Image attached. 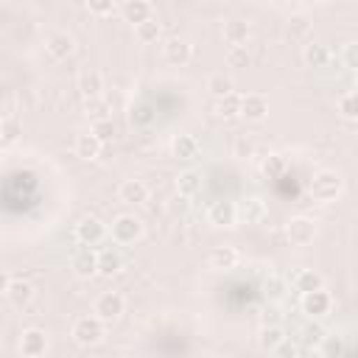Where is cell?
I'll return each instance as SVG.
<instances>
[{"mask_svg": "<svg viewBox=\"0 0 358 358\" xmlns=\"http://www.w3.org/2000/svg\"><path fill=\"white\" fill-rule=\"evenodd\" d=\"M341 188H344V182H341V176H338L336 171H319V173L311 179V196H313L316 202H322V205L333 202V199L341 194Z\"/></svg>", "mask_w": 358, "mask_h": 358, "instance_id": "cell-1", "label": "cell"}, {"mask_svg": "<svg viewBox=\"0 0 358 358\" xmlns=\"http://www.w3.org/2000/svg\"><path fill=\"white\" fill-rule=\"evenodd\" d=\"M104 336V322L98 316H79L73 322V338L81 344V347H90V344H98Z\"/></svg>", "mask_w": 358, "mask_h": 358, "instance_id": "cell-2", "label": "cell"}, {"mask_svg": "<svg viewBox=\"0 0 358 358\" xmlns=\"http://www.w3.org/2000/svg\"><path fill=\"white\" fill-rule=\"evenodd\" d=\"M286 233H288V241H291L294 247H308V244H313V238H316V221L308 219V216H297V219L288 221Z\"/></svg>", "mask_w": 358, "mask_h": 358, "instance_id": "cell-3", "label": "cell"}, {"mask_svg": "<svg viewBox=\"0 0 358 358\" xmlns=\"http://www.w3.org/2000/svg\"><path fill=\"white\" fill-rule=\"evenodd\" d=\"M143 235V224L134 216H118L112 221V241L115 244H134Z\"/></svg>", "mask_w": 358, "mask_h": 358, "instance_id": "cell-4", "label": "cell"}, {"mask_svg": "<svg viewBox=\"0 0 358 358\" xmlns=\"http://www.w3.org/2000/svg\"><path fill=\"white\" fill-rule=\"evenodd\" d=\"M123 308H126L123 297L115 294V291H107V294H101V297L95 299V313H93V316H98L101 322H115V319L123 313Z\"/></svg>", "mask_w": 358, "mask_h": 358, "instance_id": "cell-5", "label": "cell"}, {"mask_svg": "<svg viewBox=\"0 0 358 358\" xmlns=\"http://www.w3.org/2000/svg\"><path fill=\"white\" fill-rule=\"evenodd\" d=\"M45 51H48L51 59L62 62V59H68V56L76 51V40H73L68 31H54V34L45 40Z\"/></svg>", "mask_w": 358, "mask_h": 358, "instance_id": "cell-6", "label": "cell"}, {"mask_svg": "<svg viewBox=\"0 0 358 358\" xmlns=\"http://www.w3.org/2000/svg\"><path fill=\"white\" fill-rule=\"evenodd\" d=\"M162 59L173 68H182L191 62V42L179 40V37H171L165 45H162Z\"/></svg>", "mask_w": 358, "mask_h": 358, "instance_id": "cell-7", "label": "cell"}, {"mask_svg": "<svg viewBox=\"0 0 358 358\" xmlns=\"http://www.w3.org/2000/svg\"><path fill=\"white\" fill-rule=\"evenodd\" d=\"M45 350H48V333L40 330V327H29V330L23 333V338H20V352H23L26 358H37V355H42Z\"/></svg>", "mask_w": 358, "mask_h": 358, "instance_id": "cell-8", "label": "cell"}, {"mask_svg": "<svg viewBox=\"0 0 358 358\" xmlns=\"http://www.w3.org/2000/svg\"><path fill=\"white\" fill-rule=\"evenodd\" d=\"M269 115V98L266 95H260V93H249V95H244L241 98V118H247V120H263Z\"/></svg>", "mask_w": 358, "mask_h": 358, "instance_id": "cell-9", "label": "cell"}, {"mask_svg": "<svg viewBox=\"0 0 358 358\" xmlns=\"http://www.w3.org/2000/svg\"><path fill=\"white\" fill-rule=\"evenodd\" d=\"M104 235H107V227L98 221V219H81L79 224H76V238L84 244V247H95V244H101L104 241Z\"/></svg>", "mask_w": 358, "mask_h": 358, "instance_id": "cell-10", "label": "cell"}, {"mask_svg": "<svg viewBox=\"0 0 358 358\" xmlns=\"http://www.w3.org/2000/svg\"><path fill=\"white\" fill-rule=\"evenodd\" d=\"M208 221H210L213 227H233V224L238 221V216H235V202H227V199L213 202L210 210H208Z\"/></svg>", "mask_w": 358, "mask_h": 358, "instance_id": "cell-11", "label": "cell"}, {"mask_svg": "<svg viewBox=\"0 0 358 358\" xmlns=\"http://www.w3.org/2000/svg\"><path fill=\"white\" fill-rule=\"evenodd\" d=\"M70 269H73L79 277H93V274H98V252H95L93 247L79 249V252L73 255V260H70Z\"/></svg>", "mask_w": 358, "mask_h": 358, "instance_id": "cell-12", "label": "cell"}, {"mask_svg": "<svg viewBox=\"0 0 358 358\" xmlns=\"http://www.w3.org/2000/svg\"><path fill=\"white\" fill-rule=\"evenodd\" d=\"M235 216L241 221H247V224H258V221L266 219V202L260 196H249L241 205H235Z\"/></svg>", "mask_w": 358, "mask_h": 358, "instance_id": "cell-13", "label": "cell"}, {"mask_svg": "<svg viewBox=\"0 0 358 358\" xmlns=\"http://www.w3.org/2000/svg\"><path fill=\"white\" fill-rule=\"evenodd\" d=\"M330 305H333V299H330V294H327L325 288L311 291V294H302V311H305L308 316H313V319L325 316V313L330 311Z\"/></svg>", "mask_w": 358, "mask_h": 358, "instance_id": "cell-14", "label": "cell"}, {"mask_svg": "<svg viewBox=\"0 0 358 358\" xmlns=\"http://www.w3.org/2000/svg\"><path fill=\"white\" fill-rule=\"evenodd\" d=\"M151 12H154V9H151L148 0H123V3H120V15H123L129 23H134V26L151 20Z\"/></svg>", "mask_w": 358, "mask_h": 358, "instance_id": "cell-15", "label": "cell"}, {"mask_svg": "<svg viewBox=\"0 0 358 358\" xmlns=\"http://www.w3.org/2000/svg\"><path fill=\"white\" fill-rule=\"evenodd\" d=\"M171 154L176 159H194L199 154V140L194 134H176L171 140Z\"/></svg>", "mask_w": 358, "mask_h": 358, "instance_id": "cell-16", "label": "cell"}, {"mask_svg": "<svg viewBox=\"0 0 358 358\" xmlns=\"http://www.w3.org/2000/svg\"><path fill=\"white\" fill-rule=\"evenodd\" d=\"M101 90H104V79H101L98 70H84V73L79 76V93H81L87 101L101 98Z\"/></svg>", "mask_w": 358, "mask_h": 358, "instance_id": "cell-17", "label": "cell"}, {"mask_svg": "<svg viewBox=\"0 0 358 358\" xmlns=\"http://www.w3.org/2000/svg\"><path fill=\"white\" fill-rule=\"evenodd\" d=\"M120 199L126 205H143L148 199V188L146 182H140V179H126V182L120 185Z\"/></svg>", "mask_w": 358, "mask_h": 358, "instance_id": "cell-18", "label": "cell"}, {"mask_svg": "<svg viewBox=\"0 0 358 358\" xmlns=\"http://www.w3.org/2000/svg\"><path fill=\"white\" fill-rule=\"evenodd\" d=\"M249 23H244V20H230V23H224V40H227V45L230 48H235V45H247L249 42Z\"/></svg>", "mask_w": 358, "mask_h": 358, "instance_id": "cell-19", "label": "cell"}, {"mask_svg": "<svg viewBox=\"0 0 358 358\" xmlns=\"http://www.w3.org/2000/svg\"><path fill=\"white\" fill-rule=\"evenodd\" d=\"M176 191H179V196H196L202 191V173L199 171H182L176 176Z\"/></svg>", "mask_w": 358, "mask_h": 358, "instance_id": "cell-20", "label": "cell"}, {"mask_svg": "<svg viewBox=\"0 0 358 358\" xmlns=\"http://www.w3.org/2000/svg\"><path fill=\"white\" fill-rule=\"evenodd\" d=\"M302 59L308 68H325L330 62V48L325 42H308L302 51Z\"/></svg>", "mask_w": 358, "mask_h": 358, "instance_id": "cell-21", "label": "cell"}, {"mask_svg": "<svg viewBox=\"0 0 358 358\" xmlns=\"http://www.w3.org/2000/svg\"><path fill=\"white\" fill-rule=\"evenodd\" d=\"M6 297H9V302H12L15 308H26V305L31 302V297H34V288H31V283H26V280H12Z\"/></svg>", "mask_w": 358, "mask_h": 358, "instance_id": "cell-22", "label": "cell"}, {"mask_svg": "<svg viewBox=\"0 0 358 358\" xmlns=\"http://www.w3.org/2000/svg\"><path fill=\"white\" fill-rule=\"evenodd\" d=\"M101 148H104V143H98L90 132H81V134L76 137V154H79L81 159H98V157H101Z\"/></svg>", "mask_w": 358, "mask_h": 358, "instance_id": "cell-23", "label": "cell"}, {"mask_svg": "<svg viewBox=\"0 0 358 358\" xmlns=\"http://www.w3.org/2000/svg\"><path fill=\"white\" fill-rule=\"evenodd\" d=\"M235 263H238V249L235 247H216L210 252V266L213 269L227 272V269H235Z\"/></svg>", "mask_w": 358, "mask_h": 358, "instance_id": "cell-24", "label": "cell"}, {"mask_svg": "<svg viewBox=\"0 0 358 358\" xmlns=\"http://www.w3.org/2000/svg\"><path fill=\"white\" fill-rule=\"evenodd\" d=\"M294 288H297L299 294H311V291L325 288V280H322V274H319V272H313V269H302V272L294 277Z\"/></svg>", "mask_w": 358, "mask_h": 358, "instance_id": "cell-25", "label": "cell"}, {"mask_svg": "<svg viewBox=\"0 0 358 358\" xmlns=\"http://www.w3.org/2000/svg\"><path fill=\"white\" fill-rule=\"evenodd\" d=\"M216 112H219V118H224V120H235V118H241V95L230 93V95L219 98Z\"/></svg>", "mask_w": 358, "mask_h": 358, "instance_id": "cell-26", "label": "cell"}, {"mask_svg": "<svg viewBox=\"0 0 358 358\" xmlns=\"http://www.w3.org/2000/svg\"><path fill=\"white\" fill-rule=\"evenodd\" d=\"M120 255L115 252V249H101L98 252V274H104V277H112V274H118L120 272Z\"/></svg>", "mask_w": 358, "mask_h": 358, "instance_id": "cell-27", "label": "cell"}, {"mask_svg": "<svg viewBox=\"0 0 358 358\" xmlns=\"http://www.w3.org/2000/svg\"><path fill=\"white\" fill-rule=\"evenodd\" d=\"M260 347L263 350H277L283 341H286V330L280 327V325H266L263 330H260Z\"/></svg>", "mask_w": 358, "mask_h": 358, "instance_id": "cell-28", "label": "cell"}, {"mask_svg": "<svg viewBox=\"0 0 358 358\" xmlns=\"http://www.w3.org/2000/svg\"><path fill=\"white\" fill-rule=\"evenodd\" d=\"M208 90H210V95L219 101V98H224V95L233 93V79H230L227 73H213V76L208 79Z\"/></svg>", "mask_w": 358, "mask_h": 358, "instance_id": "cell-29", "label": "cell"}, {"mask_svg": "<svg viewBox=\"0 0 358 358\" xmlns=\"http://www.w3.org/2000/svg\"><path fill=\"white\" fill-rule=\"evenodd\" d=\"M134 34H137V40H140L143 45H151V42H157V40H159L162 29H159V23L151 17V20L140 23V26H134Z\"/></svg>", "mask_w": 358, "mask_h": 358, "instance_id": "cell-30", "label": "cell"}, {"mask_svg": "<svg viewBox=\"0 0 358 358\" xmlns=\"http://www.w3.org/2000/svg\"><path fill=\"white\" fill-rule=\"evenodd\" d=\"M336 107H338V112H341L344 120H355V118H358V95H355L352 90L344 93V95H338Z\"/></svg>", "mask_w": 358, "mask_h": 358, "instance_id": "cell-31", "label": "cell"}, {"mask_svg": "<svg viewBox=\"0 0 358 358\" xmlns=\"http://www.w3.org/2000/svg\"><path fill=\"white\" fill-rule=\"evenodd\" d=\"M90 134H93L98 143H109V140L115 137V123H112V118H95Z\"/></svg>", "mask_w": 358, "mask_h": 358, "instance_id": "cell-32", "label": "cell"}, {"mask_svg": "<svg viewBox=\"0 0 358 358\" xmlns=\"http://www.w3.org/2000/svg\"><path fill=\"white\" fill-rule=\"evenodd\" d=\"M249 62H252V54H249L247 45H235V48L227 51V65H230V68L241 70V68H249Z\"/></svg>", "mask_w": 358, "mask_h": 358, "instance_id": "cell-33", "label": "cell"}, {"mask_svg": "<svg viewBox=\"0 0 358 358\" xmlns=\"http://www.w3.org/2000/svg\"><path fill=\"white\" fill-rule=\"evenodd\" d=\"M260 171H263V176H266V179H277V176H283V173H286V159H283L280 154H269V157L263 159Z\"/></svg>", "mask_w": 358, "mask_h": 358, "instance_id": "cell-34", "label": "cell"}, {"mask_svg": "<svg viewBox=\"0 0 358 358\" xmlns=\"http://www.w3.org/2000/svg\"><path fill=\"white\" fill-rule=\"evenodd\" d=\"M20 134H23V123L17 118H3V123H0V140L15 143Z\"/></svg>", "mask_w": 358, "mask_h": 358, "instance_id": "cell-35", "label": "cell"}, {"mask_svg": "<svg viewBox=\"0 0 358 358\" xmlns=\"http://www.w3.org/2000/svg\"><path fill=\"white\" fill-rule=\"evenodd\" d=\"M87 9L93 15H112L115 12V3H112V0H90Z\"/></svg>", "mask_w": 358, "mask_h": 358, "instance_id": "cell-36", "label": "cell"}, {"mask_svg": "<svg viewBox=\"0 0 358 358\" xmlns=\"http://www.w3.org/2000/svg\"><path fill=\"white\" fill-rule=\"evenodd\" d=\"M341 56H344V65H347L350 70H355V68H358V45H355V42H347Z\"/></svg>", "mask_w": 358, "mask_h": 358, "instance_id": "cell-37", "label": "cell"}, {"mask_svg": "<svg viewBox=\"0 0 358 358\" xmlns=\"http://www.w3.org/2000/svg\"><path fill=\"white\" fill-rule=\"evenodd\" d=\"M255 154V146H252V140H247V137H238L235 140V157H252Z\"/></svg>", "mask_w": 358, "mask_h": 358, "instance_id": "cell-38", "label": "cell"}, {"mask_svg": "<svg viewBox=\"0 0 358 358\" xmlns=\"http://www.w3.org/2000/svg\"><path fill=\"white\" fill-rule=\"evenodd\" d=\"M266 294H269L272 299H277V297H283V283H280L277 277H272V280L266 283Z\"/></svg>", "mask_w": 358, "mask_h": 358, "instance_id": "cell-39", "label": "cell"}, {"mask_svg": "<svg viewBox=\"0 0 358 358\" xmlns=\"http://www.w3.org/2000/svg\"><path fill=\"white\" fill-rule=\"evenodd\" d=\"M87 112H93V115H98V118H107V115H104V101H101V98L87 101Z\"/></svg>", "mask_w": 358, "mask_h": 358, "instance_id": "cell-40", "label": "cell"}, {"mask_svg": "<svg viewBox=\"0 0 358 358\" xmlns=\"http://www.w3.org/2000/svg\"><path fill=\"white\" fill-rule=\"evenodd\" d=\"M308 26H305V17H291V34H305Z\"/></svg>", "mask_w": 358, "mask_h": 358, "instance_id": "cell-41", "label": "cell"}, {"mask_svg": "<svg viewBox=\"0 0 358 358\" xmlns=\"http://www.w3.org/2000/svg\"><path fill=\"white\" fill-rule=\"evenodd\" d=\"M9 283H12V277H9L3 269H0V294H6V291H9Z\"/></svg>", "mask_w": 358, "mask_h": 358, "instance_id": "cell-42", "label": "cell"}, {"mask_svg": "<svg viewBox=\"0 0 358 358\" xmlns=\"http://www.w3.org/2000/svg\"><path fill=\"white\" fill-rule=\"evenodd\" d=\"M277 352H283V355H288V358H294V355H297V350H294V344L288 347V341H283V344L277 347Z\"/></svg>", "mask_w": 358, "mask_h": 358, "instance_id": "cell-43", "label": "cell"}, {"mask_svg": "<svg viewBox=\"0 0 358 358\" xmlns=\"http://www.w3.org/2000/svg\"><path fill=\"white\" fill-rule=\"evenodd\" d=\"M0 123H3V120H0Z\"/></svg>", "mask_w": 358, "mask_h": 358, "instance_id": "cell-44", "label": "cell"}]
</instances>
